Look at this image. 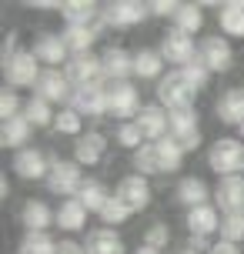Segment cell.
<instances>
[{"mask_svg": "<svg viewBox=\"0 0 244 254\" xmlns=\"http://www.w3.org/2000/svg\"><path fill=\"white\" fill-rule=\"evenodd\" d=\"M194 97H197V90L184 80L181 70H171L157 80V104L164 107L167 114H178V111H191L194 107Z\"/></svg>", "mask_w": 244, "mask_h": 254, "instance_id": "obj_1", "label": "cell"}, {"mask_svg": "<svg viewBox=\"0 0 244 254\" xmlns=\"http://www.w3.org/2000/svg\"><path fill=\"white\" fill-rule=\"evenodd\" d=\"M207 167L218 178H234L244 171V144L238 137H221L207 151Z\"/></svg>", "mask_w": 244, "mask_h": 254, "instance_id": "obj_2", "label": "cell"}, {"mask_svg": "<svg viewBox=\"0 0 244 254\" xmlns=\"http://www.w3.org/2000/svg\"><path fill=\"white\" fill-rule=\"evenodd\" d=\"M144 111L141 94L130 80H121V84H107V114L117 117L121 124L127 121H137V114Z\"/></svg>", "mask_w": 244, "mask_h": 254, "instance_id": "obj_3", "label": "cell"}, {"mask_svg": "<svg viewBox=\"0 0 244 254\" xmlns=\"http://www.w3.org/2000/svg\"><path fill=\"white\" fill-rule=\"evenodd\" d=\"M84 174H80V164L77 161H61V157H54L51 161V174H47V190L51 194H64L67 197H77L80 188H84Z\"/></svg>", "mask_w": 244, "mask_h": 254, "instance_id": "obj_4", "label": "cell"}, {"mask_svg": "<svg viewBox=\"0 0 244 254\" xmlns=\"http://www.w3.org/2000/svg\"><path fill=\"white\" fill-rule=\"evenodd\" d=\"M147 17H151V7L141 3V0H111L101 10V24L104 27H137Z\"/></svg>", "mask_w": 244, "mask_h": 254, "instance_id": "obj_5", "label": "cell"}, {"mask_svg": "<svg viewBox=\"0 0 244 254\" xmlns=\"http://www.w3.org/2000/svg\"><path fill=\"white\" fill-rule=\"evenodd\" d=\"M40 61L34 57V51H17L10 61L3 64V77L10 87H37L40 80Z\"/></svg>", "mask_w": 244, "mask_h": 254, "instance_id": "obj_6", "label": "cell"}, {"mask_svg": "<svg viewBox=\"0 0 244 254\" xmlns=\"http://www.w3.org/2000/svg\"><path fill=\"white\" fill-rule=\"evenodd\" d=\"M161 57H164V64H171L174 70H181V67H187V64L197 61V47H194L191 34H184V30H167L164 40H161Z\"/></svg>", "mask_w": 244, "mask_h": 254, "instance_id": "obj_7", "label": "cell"}, {"mask_svg": "<svg viewBox=\"0 0 244 254\" xmlns=\"http://www.w3.org/2000/svg\"><path fill=\"white\" fill-rule=\"evenodd\" d=\"M67 80L74 87H90V84H107L104 80V67H101V54H74L64 67Z\"/></svg>", "mask_w": 244, "mask_h": 254, "instance_id": "obj_8", "label": "cell"}, {"mask_svg": "<svg viewBox=\"0 0 244 254\" xmlns=\"http://www.w3.org/2000/svg\"><path fill=\"white\" fill-rule=\"evenodd\" d=\"M197 61L204 64L211 74H221V70H231L234 64V51H231V40L228 37H218V34H211L197 44Z\"/></svg>", "mask_w": 244, "mask_h": 254, "instance_id": "obj_9", "label": "cell"}, {"mask_svg": "<svg viewBox=\"0 0 244 254\" xmlns=\"http://www.w3.org/2000/svg\"><path fill=\"white\" fill-rule=\"evenodd\" d=\"M34 97H44L47 104H70V97H74V84L67 80L64 70H51V67H44L37 87H34Z\"/></svg>", "mask_w": 244, "mask_h": 254, "instance_id": "obj_10", "label": "cell"}, {"mask_svg": "<svg viewBox=\"0 0 244 254\" xmlns=\"http://www.w3.org/2000/svg\"><path fill=\"white\" fill-rule=\"evenodd\" d=\"M34 57L40 64H47L51 70H61L70 61V47H67L64 34H37L34 40Z\"/></svg>", "mask_w": 244, "mask_h": 254, "instance_id": "obj_11", "label": "cell"}, {"mask_svg": "<svg viewBox=\"0 0 244 254\" xmlns=\"http://www.w3.org/2000/svg\"><path fill=\"white\" fill-rule=\"evenodd\" d=\"M13 174L24 181H47V174H51V157L44 151H37V147H24V151L13 154Z\"/></svg>", "mask_w": 244, "mask_h": 254, "instance_id": "obj_12", "label": "cell"}, {"mask_svg": "<svg viewBox=\"0 0 244 254\" xmlns=\"http://www.w3.org/2000/svg\"><path fill=\"white\" fill-rule=\"evenodd\" d=\"M67 107H74L80 117H104L107 114V84L74 87V97H70Z\"/></svg>", "mask_w": 244, "mask_h": 254, "instance_id": "obj_13", "label": "cell"}, {"mask_svg": "<svg viewBox=\"0 0 244 254\" xmlns=\"http://www.w3.org/2000/svg\"><path fill=\"white\" fill-rule=\"evenodd\" d=\"M114 197H121L130 211H144V207L151 204V184H147V178H144V174H137V171H134V174H127V178L117 181Z\"/></svg>", "mask_w": 244, "mask_h": 254, "instance_id": "obj_14", "label": "cell"}, {"mask_svg": "<svg viewBox=\"0 0 244 254\" xmlns=\"http://www.w3.org/2000/svg\"><path fill=\"white\" fill-rule=\"evenodd\" d=\"M134 124L141 127V134L147 144H154V140H164L171 134V114H167L161 104H144V111L137 114Z\"/></svg>", "mask_w": 244, "mask_h": 254, "instance_id": "obj_15", "label": "cell"}, {"mask_svg": "<svg viewBox=\"0 0 244 254\" xmlns=\"http://www.w3.org/2000/svg\"><path fill=\"white\" fill-rule=\"evenodd\" d=\"M171 137L184 147V154L201 147V124H197L194 107H191V111H178V114H171Z\"/></svg>", "mask_w": 244, "mask_h": 254, "instance_id": "obj_16", "label": "cell"}, {"mask_svg": "<svg viewBox=\"0 0 244 254\" xmlns=\"http://www.w3.org/2000/svg\"><path fill=\"white\" fill-rule=\"evenodd\" d=\"M101 67H104V80L107 84H121L134 77V54H127L124 47H107L101 54Z\"/></svg>", "mask_w": 244, "mask_h": 254, "instance_id": "obj_17", "label": "cell"}, {"mask_svg": "<svg viewBox=\"0 0 244 254\" xmlns=\"http://www.w3.org/2000/svg\"><path fill=\"white\" fill-rule=\"evenodd\" d=\"M214 201H218L221 214H241L244 211V174L221 178L218 188H214Z\"/></svg>", "mask_w": 244, "mask_h": 254, "instance_id": "obj_18", "label": "cell"}, {"mask_svg": "<svg viewBox=\"0 0 244 254\" xmlns=\"http://www.w3.org/2000/svg\"><path fill=\"white\" fill-rule=\"evenodd\" d=\"M104 154H107V137H104L101 130H87V134H80L74 140V161L80 167H94L104 161Z\"/></svg>", "mask_w": 244, "mask_h": 254, "instance_id": "obj_19", "label": "cell"}, {"mask_svg": "<svg viewBox=\"0 0 244 254\" xmlns=\"http://www.w3.org/2000/svg\"><path fill=\"white\" fill-rule=\"evenodd\" d=\"M101 10H104V3H94V0H64V7H61L67 27H94V24H101Z\"/></svg>", "mask_w": 244, "mask_h": 254, "instance_id": "obj_20", "label": "cell"}, {"mask_svg": "<svg viewBox=\"0 0 244 254\" xmlns=\"http://www.w3.org/2000/svg\"><path fill=\"white\" fill-rule=\"evenodd\" d=\"M214 114H218L221 124H231V127H241L244 124V87H231L224 90L214 104Z\"/></svg>", "mask_w": 244, "mask_h": 254, "instance_id": "obj_21", "label": "cell"}, {"mask_svg": "<svg viewBox=\"0 0 244 254\" xmlns=\"http://www.w3.org/2000/svg\"><path fill=\"white\" fill-rule=\"evenodd\" d=\"M84 251L87 254H127V248H124V238L114 228H94L87 231Z\"/></svg>", "mask_w": 244, "mask_h": 254, "instance_id": "obj_22", "label": "cell"}, {"mask_svg": "<svg viewBox=\"0 0 244 254\" xmlns=\"http://www.w3.org/2000/svg\"><path fill=\"white\" fill-rule=\"evenodd\" d=\"M174 194H178V201L184 204L187 211H194V207H204V204H211L207 197H211L214 190L207 188L201 178H181V181H178V190H174Z\"/></svg>", "mask_w": 244, "mask_h": 254, "instance_id": "obj_23", "label": "cell"}, {"mask_svg": "<svg viewBox=\"0 0 244 254\" xmlns=\"http://www.w3.org/2000/svg\"><path fill=\"white\" fill-rule=\"evenodd\" d=\"M20 224H24L27 231H47L51 224H57V211H51L44 201H30L20 207Z\"/></svg>", "mask_w": 244, "mask_h": 254, "instance_id": "obj_24", "label": "cell"}, {"mask_svg": "<svg viewBox=\"0 0 244 254\" xmlns=\"http://www.w3.org/2000/svg\"><path fill=\"white\" fill-rule=\"evenodd\" d=\"M87 207L77 201V197H67V201H61V207H57V228L61 231H84L87 228Z\"/></svg>", "mask_w": 244, "mask_h": 254, "instance_id": "obj_25", "label": "cell"}, {"mask_svg": "<svg viewBox=\"0 0 244 254\" xmlns=\"http://www.w3.org/2000/svg\"><path fill=\"white\" fill-rule=\"evenodd\" d=\"M187 231H191V234H201V238H211L214 231H221L218 207H214V204H204V207L187 211Z\"/></svg>", "mask_w": 244, "mask_h": 254, "instance_id": "obj_26", "label": "cell"}, {"mask_svg": "<svg viewBox=\"0 0 244 254\" xmlns=\"http://www.w3.org/2000/svg\"><path fill=\"white\" fill-rule=\"evenodd\" d=\"M30 130L34 127L27 124V117H13V121H3V127H0V144L3 147H10V151H24V147H30L27 140H30Z\"/></svg>", "mask_w": 244, "mask_h": 254, "instance_id": "obj_27", "label": "cell"}, {"mask_svg": "<svg viewBox=\"0 0 244 254\" xmlns=\"http://www.w3.org/2000/svg\"><path fill=\"white\" fill-rule=\"evenodd\" d=\"M134 77H141V80H161L164 77V57H161V51L144 47V51L134 54Z\"/></svg>", "mask_w": 244, "mask_h": 254, "instance_id": "obj_28", "label": "cell"}, {"mask_svg": "<svg viewBox=\"0 0 244 254\" xmlns=\"http://www.w3.org/2000/svg\"><path fill=\"white\" fill-rule=\"evenodd\" d=\"M218 24L228 37H244V0H228L218 10Z\"/></svg>", "mask_w": 244, "mask_h": 254, "instance_id": "obj_29", "label": "cell"}, {"mask_svg": "<svg viewBox=\"0 0 244 254\" xmlns=\"http://www.w3.org/2000/svg\"><path fill=\"white\" fill-rule=\"evenodd\" d=\"M101 27L104 24H94V27H67L64 30V40L67 47H70V57L74 54H90V47L97 44V37H101Z\"/></svg>", "mask_w": 244, "mask_h": 254, "instance_id": "obj_30", "label": "cell"}, {"mask_svg": "<svg viewBox=\"0 0 244 254\" xmlns=\"http://www.w3.org/2000/svg\"><path fill=\"white\" fill-rule=\"evenodd\" d=\"M154 147H157V161H161V174H174V171H181L184 147H181L171 134H167L164 140H154Z\"/></svg>", "mask_w": 244, "mask_h": 254, "instance_id": "obj_31", "label": "cell"}, {"mask_svg": "<svg viewBox=\"0 0 244 254\" xmlns=\"http://www.w3.org/2000/svg\"><path fill=\"white\" fill-rule=\"evenodd\" d=\"M111 197H114V194L104 188V181H94V178L84 181V188H80V194H77V201L84 204L87 211H97V214L107 207V201H111Z\"/></svg>", "mask_w": 244, "mask_h": 254, "instance_id": "obj_32", "label": "cell"}, {"mask_svg": "<svg viewBox=\"0 0 244 254\" xmlns=\"http://www.w3.org/2000/svg\"><path fill=\"white\" fill-rule=\"evenodd\" d=\"M24 117H27L30 127H54L57 111H54V104H47L44 97H27L24 101Z\"/></svg>", "mask_w": 244, "mask_h": 254, "instance_id": "obj_33", "label": "cell"}, {"mask_svg": "<svg viewBox=\"0 0 244 254\" xmlns=\"http://www.w3.org/2000/svg\"><path fill=\"white\" fill-rule=\"evenodd\" d=\"M201 27H204V10H201V3H181L178 13H174V30L197 34Z\"/></svg>", "mask_w": 244, "mask_h": 254, "instance_id": "obj_34", "label": "cell"}, {"mask_svg": "<svg viewBox=\"0 0 244 254\" xmlns=\"http://www.w3.org/2000/svg\"><path fill=\"white\" fill-rule=\"evenodd\" d=\"M57 244L47 231H27L20 238V254H57Z\"/></svg>", "mask_w": 244, "mask_h": 254, "instance_id": "obj_35", "label": "cell"}, {"mask_svg": "<svg viewBox=\"0 0 244 254\" xmlns=\"http://www.w3.org/2000/svg\"><path fill=\"white\" fill-rule=\"evenodd\" d=\"M84 117L74 111V107H61L57 111V117H54V130H61V134H70V137H80L84 130Z\"/></svg>", "mask_w": 244, "mask_h": 254, "instance_id": "obj_36", "label": "cell"}, {"mask_svg": "<svg viewBox=\"0 0 244 254\" xmlns=\"http://www.w3.org/2000/svg\"><path fill=\"white\" fill-rule=\"evenodd\" d=\"M134 167H137V174H144V178L161 174V161H157V147L154 144H144V147L134 151Z\"/></svg>", "mask_w": 244, "mask_h": 254, "instance_id": "obj_37", "label": "cell"}, {"mask_svg": "<svg viewBox=\"0 0 244 254\" xmlns=\"http://www.w3.org/2000/svg\"><path fill=\"white\" fill-rule=\"evenodd\" d=\"M221 241L231 244L244 241V211L241 214H221Z\"/></svg>", "mask_w": 244, "mask_h": 254, "instance_id": "obj_38", "label": "cell"}, {"mask_svg": "<svg viewBox=\"0 0 244 254\" xmlns=\"http://www.w3.org/2000/svg\"><path fill=\"white\" fill-rule=\"evenodd\" d=\"M130 214H134V211H130L121 197H111V201H107V207L101 211V221H104V228H117V224H124Z\"/></svg>", "mask_w": 244, "mask_h": 254, "instance_id": "obj_39", "label": "cell"}, {"mask_svg": "<svg viewBox=\"0 0 244 254\" xmlns=\"http://www.w3.org/2000/svg\"><path fill=\"white\" fill-rule=\"evenodd\" d=\"M114 140L121 144V147H127V151H137V147H144V144H147V140H144V134H141V127L134 124V121H127V124L117 127Z\"/></svg>", "mask_w": 244, "mask_h": 254, "instance_id": "obj_40", "label": "cell"}, {"mask_svg": "<svg viewBox=\"0 0 244 254\" xmlns=\"http://www.w3.org/2000/svg\"><path fill=\"white\" fill-rule=\"evenodd\" d=\"M181 74H184V80H187V84H191V87L197 90V94H201V90L207 87V80H211V70H207V67H204L201 61L187 64V67H181Z\"/></svg>", "mask_w": 244, "mask_h": 254, "instance_id": "obj_41", "label": "cell"}, {"mask_svg": "<svg viewBox=\"0 0 244 254\" xmlns=\"http://www.w3.org/2000/svg\"><path fill=\"white\" fill-rule=\"evenodd\" d=\"M20 114H24V101L10 87H3V94H0V117L3 121H13V117H20Z\"/></svg>", "mask_w": 244, "mask_h": 254, "instance_id": "obj_42", "label": "cell"}, {"mask_svg": "<svg viewBox=\"0 0 244 254\" xmlns=\"http://www.w3.org/2000/svg\"><path fill=\"white\" fill-rule=\"evenodd\" d=\"M167 241H171V228H167L164 221H157V224H151V228L144 231V244H147V248H154V251L167 248Z\"/></svg>", "mask_w": 244, "mask_h": 254, "instance_id": "obj_43", "label": "cell"}, {"mask_svg": "<svg viewBox=\"0 0 244 254\" xmlns=\"http://www.w3.org/2000/svg\"><path fill=\"white\" fill-rule=\"evenodd\" d=\"M147 7H151V17H171V20H174L181 0H151Z\"/></svg>", "mask_w": 244, "mask_h": 254, "instance_id": "obj_44", "label": "cell"}, {"mask_svg": "<svg viewBox=\"0 0 244 254\" xmlns=\"http://www.w3.org/2000/svg\"><path fill=\"white\" fill-rule=\"evenodd\" d=\"M184 248H194V251L207 254V251H211V248H214V244L207 241V238H201V234H191V238H187V241H184Z\"/></svg>", "mask_w": 244, "mask_h": 254, "instance_id": "obj_45", "label": "cell"}, {"mask_svg": "<svg viewBox=\"0 0 244 254\" xmlns=\"http://www.w3.org/2000/svg\"><path fill=\"white\" fill-rule=\"evenodd\" d=\"M57 254H87V251H84V244H77V241H70V238H67V241L57 244Z\"/></svg>", "mask_w": 244, "mask_h": 254, "instance_id": "obj_46", "label": "cell"}, {"mask_svg": "<svg viewBox=\"0 0 244 254\" xmlns=\"http://www.w3.org/2000/svg\"><path fill=\"white\" fill-rule=\"evenodd\" d=\"M17 51H20V47H17V34H7V40H3V51H0V54H3V64L10 61Z\"/></svg>", "mask_w": 244, "mask_h": 254, "instance_id": "obj_47", "label": "cell"}, {"mask_svg": "<svg viewBox=\"0 0 244 254\" xmlns=\"http://www.w3.org/2000/svg\"><path fill=\"white\" fill-rule=\"evenodd\" d=\"M207 254H241V248H238V244H231V241H218Z\"/></svg>", "mask_w": 244, "mask_h": 254, "instance_id": "obj_48", "label": "cell"}, {"mask_svg": "<svg viewBox=\"0 0 244 254\" xmlns=\"http://www.w3.org/2000/svg\"><path fill=\"white\" fill-rule=\"evenodd\" d=\"M30 7H37V10H61L64 3H61V0H34Z\"/></svg>", "mask_w": 244, "mask_h": 254, "instance_id": "obj_49", "label": "cell"}, {"mask_svg": "<svg viewBox=\"0 0 244 254\" xmlns=\"http://www.w3.org/2000/svg\"><path fill=\"white\" fill-rule=\"evenodd\" d=\"M134 254H161V251H154V248H147V244H144V248H137Z\"/></svg>", "mask_w": 244, "mask_h": 254, "instance_id": "obj_50", "label": "cell"}, {"mask_svg": "<svg viewBox=\"0 0 244 254\" xmlns=\"http://www.w3.org/2000/svg\"><path fill=\"white\" fill-rule=\"evenodd\" d=\"M178 254H201V251H194V248H181Z\"/></svg>", "mask_w": 244, "mask_h": 254, "instance_id": "obj_51", "label": "cell"}, {"mask_svg": "<svg viewBox=\"0 0 244 254\" xmlns=\"http://www.w3.org/2000/svg\"><path fill=\"white\" fill-rule=\"evenodd\" d=\"M238 130H241V140H244V124H241V127H238Z\"/></svg>", "mask_w": 244, "mask_h": 254, "instance_id": "obj_52", "label": "cell"}]
</instances>
